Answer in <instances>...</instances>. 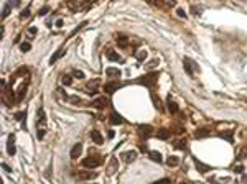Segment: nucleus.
<instances>
[{"mask_svg":"<svg viewBox=\"0 0 247 184\" xmlns=\"http://www.w3.org/2000/svg\"><path fill=\"white\" fill-rule=\"evenodd\" d=\"M180 184H185V182H180Z\"/></svg>","mask_w":247,"mask_h":184,"instance_id":"54","label":"nucleus"},{"mask_svg":"<svg viewBox=\"0 0 247 184\" xmlns=\"http://www.w3.org/2000/svg\"><path fill=\"white\" fill-rule=\"evenodd\" d=\"M120 158H122V161L125 163H132V161H135V158H137V151H124V153H120Z\"/></svg>","mask_w":247,"mask_h":184,"instance_id":"7","label":"nucleus"},{"mask_svg":"<svg viewBox=\"0 0 247 184\" xmlns=\"http://www.w3.org/2000/svg\"><path fill=\"white\" fill-rule=\"evenodd\" d=\"M44 135H46V128H44V127H38V130H36V138H38V140H43Z\"/></svg>","mask_w":247,"mask_h":184,"instance_id":"30","label":"nucleus"},{"mask_svg":"<svg viewBox=\"0 0 247 184\" xmlns=\"http://www.w3.org/2000/svg\"><path fill=\"white\" fill-rule=\"evenodd\" d=\"M30 50H31V44L28 43V41H25V43L20 44V51H22V53H28Z\"/></svg>","mask_w":247,"mask_h":184,"instance_id":"34","label":"nucleus"},{"mask_svg":"<svg viewBox=\"0 0 247 184\" xmlns=\"http://www.w3.org/2000/svg\"><path fill=\"white\" fill-rule=\"evenodd\" d=\"M157 63H158V61L155 59V61H152V63H148V64H147V66H145V68H147V69H152V68H155V64H157Z\"/></svg>","mask_w":247,"mask_h":184,"instance_id":"49","label":"nucleus"},{"mask_svg":"<svg viewBox=\"0 0 247 184\" xmlns=\"http://www.w3.org/2000/svg\"><path fill=\"white\" fill-rule=\"evenodd\" d=\"M10 10H12V3L7 2L5 5H3V13H2V18H7L10 15Z\"/></svg>","mask_w":247,"mask_h":184,"instance_id":"29","label":"nucleus"},{"mask_svg":"<svg viewBox=\"0 0 247 184\" xmlns=\"http://www.w3.org/2000/svg\"><path fill=\"white\" fill-rule=\"evenodd\" d=\"M175 146L178 150H186V148H188V143H186V140H181V141H178Z\"/></svg>","mask_w":247,"mask_h":184,"instance_id":"36","label":"nucleus"},{"mask_svg":"<svg viewBox=\"0 0 247 184\" xmlns=\"http://www.w3.org/2000/svg\"><path fill=\"white\" fill-rule=\"evenodd\" d=\"M31 15V12H30V7H26V9H23L22 10V13H20V17L22 18H28Z\"/></svg>","mask_w":247,"mask_h":184,"instance_id":"37","label":"nucleus"},{"mask_svg":"<svg viewBox=\"0 0 247 184\" xmlns=\"http://www.w3.org/2000/svg\"><path fill=\"white\" fill-rule=\"evenodd\" d=\"M117 44H119L120 48H127L129 46V38H127V36H124V35L117 36Z\"/></svg>","mask_w":247,"mask_h":184,"instance_id":"24","label":"nucleus"},{"mask_svg":"<svg viewBox=\"0 0 247 184\" xmlns=\"http://www.w3.org/2000/svg\"><path fill=\"white\" fill-rule=\"evenodd\" d=\"M245 156H247V146H244V148L241 150V153H239V158H241V159L245 158Z\"/></svg>","mask_w":247,"mask_h":184,"instance_id":"45","label":"nucleus"},{"mask_svg":"<svg viewBox=\"0 0 247 184\" xmlns=\"http://www.w3.org/2000/svg\"><path fill=\"white\" fill-rule=\"evenodd\" d=\"M152 132H153V127L152 125H140L139 127V133L142 135V137H150L152 135Z\"/></svg>","mask_w":247,"mask_h":184,"instance_id":"10","label":"nucleus"},{"mask_svg":"<svg viewBox=\"0 0 247 184\" xmlns=\"http://www.w3.org/2000/svg\"><path fill=\"white\" fill-rule=\"evenodd\" d=\"M194 165H196V169L199 171V173H208V171H211V166H208V165H204V163H201V161H194Z\"/></svg>","mask_w":247,"mask_h":184,"instance_id":"17","label":"nucleus"},{"mask_svg":"<svg viewBox=\"0 0 247 184\" xmlns=\"http://www.w3.org/2000/svg\"><path fill=\"white\" fill-rule=\"evenodd\" d=\"M176 15H178L180 18H186V13H185L183 9H178V10H176Z\"/></svg>","mask_w":247,"mask_h":184,"instance_id":"44","label":"nucleus"},{"mask_svg":"<svg viewBox=\"0 0 247 184\" xmlns=\"http://www.w3.org/2000/svg\"><path fill=\"white\" fill-rule=\"evenodd\" d=\"M109 104H111V102H109L107 97H97V99H94V100L91 102L92 107H94V109H99V110L104 109V107H107Z\"/></svg>","mask_w":247,"mask_h":184,"instance_id":"5","label":"nucleus"},{"mask_svg":"<svg viewBox=\"0 0 247 184\" xmlns=\"http://www.w3.org/2000/svg\"><path fill=\"white\" fill-rule=\"evenodd\" d=\"M81 151H83V143H76L74 146L71 148V158L72 159H78L79 156H81Z\"/></svg>","mask_w":247,"mask_h":184,"instance_id":"9","label":"nucleus"},{"mask_svg":"<svg viewBox=\"0 0 247 184\" xmlns=\"http://www.w3.org/2000/svg\"><path fill=\"white\" fill-rule=\"evenodd\" d=\"M26 87H28V82H25L20 87V91H18V97H17V100H22L23 97H25V91H26Z\"/></svg>","mask_w":247,"mask_h":184,"instance_id":"31","label":"nucleus"},{"mask_svg":"<svg viewBox=\"0 0 247 184\" xmlns=\"http://www.w3.org/2000/svg\"><path fill=\"white\" fill-rule=\"evenodd\" d=\"M97 176L96 171H79L78 173V178L83 179V181H89V179H94Z\"/></svg>","mask_w":247,"mask_h":184,"instance_id":"8","label":"nucleus"},{"mask_svg":"<svg viewBox=\"0 0 247 184\" xmlns=\"http://www.w3.org/2000/svg\"><path fill=\"white\" fill-rule=\"evenodd\" d=\"M2 168H3V169H5V171H7V173H10V171H12V169H10V166H9V165H5V163H3V165H2Z\"/></svg>","mask_w":247,"mask_h":184,"instance_id":"53","label":"nucleus"},{"mask_svg":"<svg viewBox=\"0 0 247 184\" xmlns=\"http://www.w3.org/2000/svg\"><path fill=\"white\" fill-rule=\"evenodd\" d=\"M106 74H107V77H120V69L119 68H107L106 69Z\"/></svg>","mask_w":247,"mask_h":184,"instance_id":"16","label":"nucleus"},{"mask_svg":"<svg viewBox=\"0 0 247 184\" xmlns=\"http://www.w3.org/2000/svg\"><path fill=\"white\" fill-rule=\"evenodd\" d=\"M135 58H137V61H145L147 59V50H140V51H137L135 53Z\"/></svg>","mask_w":247,"mask_h":184,"instance_id":"28","label":"nucleus"},{"mask_svg":"<svg viewBox=\"0 0 247 184\" xmlns=\"http://www.w3.org/2000/svg\"><path fill=\"white\" fill-rule=\"evenodd\" d=\"M219 137L226 138L228 141H231V143H232V132H228V133H219Z\"/></svg>","mask_w":247,"mask_h":184,"instance_id":"39","label":"nucleus"},{"mask_svg":"<svg viewBox=\"0 0 247 184\" xmlns=\"http://www.w3.org/2000/svg\"><path fill=\"white\" fill-rule=\"evenodd\" d=\"M36 31H38V30H36L35 26H30V28H28V33H30L31 36H35V35H36Z\"/></svg>","mask_w":247,"mask_h":184,"instance_id":"47","label":"nucleus"},{"mask_svg":"<svg viewBox=\"0 0 247 184\" xmlns=\"http://www.w3.org/2000/svg\"><path fill=\"white\" fill-rule=\"evenodd\" d=\"M115 171H117V158H112L107 166V174H114Z\"/></svg>","mask_w":247,"mask_h":184,"instance_id":"21","label":"nucleus"},{"mask_svg":"<svg viewBox=\"0 0 247 184\" xmlns=\"http://www.w3.org/2000/svg\"><path fill=\"white\" fill-rule=\"evenodd\" d=\"M63 50H64V44H63V46H59V50L50 58V64H55V61H58L59 58H61V56H63Z\"/></svg>","mask_w":247,"mask_h":184,"instance_id":"22","label":"nucleus"},{"mask_svg":"<svg viewBox=\"0 0 247 184\" xmlns=\"http://www.w3.org/2000/svg\"><path fill=\"white\" fill-rule=\"evenodd\" d=\"M97 85H99V79H94V81H89V82H87V89H89V91H91V92H89V94H91V95H92V94L96 92Z\"/></svg>","mask_w":247,"mask_h":184,"instance_id":"25","label":"nucleus"},{"mask_svg":"<svg viewBox=\"0 0 247 184\" xmlns=\"http://www.w3.org/2000/svg\"><path fill=\"white\" fill-rule=\"evenodd\" d=\"M148 156H150V159H152V161H155V163H161V161H163V156H161L160 151L152 150V151H148Z\"/></svg>","mask_w":247,"mask_h":184,"instance_id":"13","label":"nucleus"},{"mask_svg":"<svg viewBox=\"0 0 247 184\" xmlns=\"http://www.w3.org/2000/svg\"><path fill=\"white\" fill-rule=\"evenodd\" d=\"M15 153H17V148H15V135L10 133L9 140H7V154L9 156H15Z\"/></svg>","mask_w":247,"mask_h":184,"instance_id":"4","label":"nucleus"},{"mask_svg":"<svg viewBox=\"0 0 247 184\" xmlns=\"http://www.w3.org/2000/svg\"><path fill=\"white\" fill-rule=\"evenodd\" d=\"M245 100H247V99H245Z\"/></svg>","mask_w":247,"mask_h":184,"instance_id":"55","label":"nucleus"},{"mask_svg":"<svg viewBox=\"0 0 247 184\" xmlns=\"http://www.w3.org/2000/svg\"><path fill=\"white\" fill-rule=\"evenodd\" d=\"M104 163V159H102V156L101 154H89L87 158H84L83 159V166L84 168H97V166H101Z\"/></svg>","mask_w":247,"mask_h":184,"instance_id":"1","label":"nucleus"},{"mask_svg":"<svg viewBox=\"0 0 247 184\" xmlns=\"http://www.w3.org/2000/svg\"><path fill=\"white\" fill-rule=\"evenodd\" d=\"M66 100H68V102H71V104H81V102H83V100L79 99V97H76V95H71V97H68Z\"/></svg>","mask_w":247,"mask_h":184,"instance_id":"38","label":"nucleus"},{"mask_svg":"<svg viewBox=\"0 0 247 184\" xmlns=\"http://www.w3.org/2000/svg\"><path fill=\"white\" fill-rule=\"evenodd\" d=\"M167 105H168V110H170V113H178V105L173 102V99H171V95H168L167 97Z\"/></svg>","mask_w":247,"mask_h":184,"instance_id":"12","label":"nucleus"},{"mask_svg":"<svg viewBox=\"0 0 247 184\" xmlns=\"http://www.w3.org/2000/svg\"><path fill=\"white\" fill-rule=\"evenodd\" d=\"M86 25H87V20H84V22H81V23H79V25H78V26H76V28H74V30H72V31H71V35H69V36H68V38H72V36H74L76 33H78V31H81V30H83V28H84V26H86Z\"/></svg>","mask_w":247,"mask_h":184,"instance_id":"27","label":"nucleus"},{"mask_svg":"<svg viewBox=\"0 0 247 184\" xmlns=\"http://www.w3.org/2000/svg\"><path fill=\"white\" fill-rule=\"evenodd\" d=\"M170 135H171V132H170V130H167V128H160L158 132H157V137H158L160 140H168Z\"/></svg>","mask_w":247,"mask_h":184,"instance_id":"18","label":"nucleus"},{"mask_svg":"<svg viewBox=\"0 0 247 184\" xmlns=\"http://www.w3.org/2000/svg\"><path fill=\"white\" fill-rule=\"evenodd\" d=\"M106 56H107L109 61H114V63H119V61H120V54H117V53L112 51V50H109L106 53Z\"/></svg>","mask_w":247,"mask_h":184,"instance_id":"19","label":"nucleus"},{"mask_svg":"<svg viewBox=\"0 0 247 184\" xmlns=\"http://www.w3.org/2000/svg\"><path fill=\"white\" fill-rule=\"evenodd\" d=\"M48 12H50V7H48V5H44V7H43V9H40V12H38V15H40V17H43V15H46V13H48Z\"/></svg>","mask_w":247,"mask_h":184,"instance_id":"40","label":"nucleus"},{"mask_svg":"<svg viewBox=\"0 0 247 184\" xmlns=\"http://www.w3.org/2000/svg\"><path fill=\"white\" fill-rule=\"evenodd\" d=\"M107 137H109V138H114V137H115V132H114V130H109Z\"/></svg>","mask_w":247,"mask_h":184,"instance_id":"52","label":"nucleus"},{"mask_svg":"<svg viewBox=\"0 0 247 184\" xmlns=\"http://www.w3.org/2000/svg\"><path fill=\"white\" fill-rule=\"evenodd\" d=\"M209 137V130L208 128H198L194 132V138H206Z\"/></svg>","mask_w":247,"mask_h":184,"instance_id":"20","label":"nucleus"},{"mask_svg":"<svg viewBox=\"0 0 247 184\" xmlns=\"http://www.w3.org/2000/svg\"><path fill=\"white\" fill-rule=\"evenodd\" d=\"M183 64H185V71H186V74H188V76H194V71L198 69L196 63H194L193 59H189V58H185V59H183Z\"/></svg>","mask_w":247,"mask_h":184,"instance_id":"3","label":"nucleus"},{"mask_svg":"<svg viewBox=\"0 0 247 184\" xmlns=\"http://www.w3.org/2000/svg\"><path fill=\"white\" fill-rule=\"evenodd\" d=\"M150 97H152V102H153V105H155V109L161 112V110H163V105H161V100L158 99V95H157L155 92H152V94H150Z\"/></svg>","mask_w":247,"mask_h":184,"instance_id":"15","label":"nucleus"},{"mask_svg":"<svg viewBox=\"0 0 247 184\" xmlns=\"http://www.w3.org/2000/svg\"><path fill=\"white\" fill-rule=\"evenodd\" d=\"M201 12H203V9H201V7H196V5H193V7H191V13H194V15H199Z\"/></svg>","mask_w":247,"mask_h":184,"instance_id":"41","label":"nucleus"},{"mask_svg":"<svg viewBox=\"0 0 247 184\" xmlns=\"http://www.w3.org/2000/svg\"><path fill=\"white\" fill-rule=\"evenodd\" d=\"M64 25V22H63V18H59V20H56V28H63Z\"/></svg>","mask_w":247,"mask_h":184,"instance_id":"48","label":"nucleus"},{"mask_svg":"<svg viewBox=\"0 0 247 184\" xmlns=\"http://www.w3.org/2000/svg\"><path fill=\"white\" fill-rule=\"evenodd\" d=\"M61 82H63V85H71L72 84V77L69 74H64L61 77Z\"/></svg>","mask_w":247,"mask_h":184,"instance_id":"33","label":"nucleus"},{"mask_svg":"<svg viewBox=\"0 0 247 184\" xmlns=\"http://www.w3.org/2000/svg\"><path fill=\"white\" fill-rule=\"evenodd\" d=\"M232 169H234V173H237V174H242V171H244V166H242V165H237V166H234Z\"/></svg>","mask_w":247,"mask_h":184,"instance_id":"42","label":"nucleus"},{"mask_svg":"<svg viewBox=\"0 0 247 184\" xmlns=\"http://www.w3.org/2000/svg\"><path fill=\"white\" fill-rule=\"evenodd\" d=\"M147 2L155 3V5H158V7H163V2H161V0H147Z\"/></svg>","mask_w":247,"mask_h":184,"instance_id":"46","label":"nucleus"},{"mask_svg":"<svg viewBox=\"0 0 247 184\" xmlns=\"http://www.w3.org/2000/svg\"><path fill=\"white\" fill-rule=\"evenodd\" d=\"M157 77H158V72H150V74H147V76L137 77V79H135V82H139V84H143V85H148V87H152V85L157 82Z\"/></svg>","mask_w":247,"mask_h":184,"instance_id":"2","label":"nucleus"},{"mask_svg":"<svg viewBox=\"0 0 247 184\" xmlns=\"http://www.w3.org/2000/svg\"><path fill=\"white\" fill-rule=\"evenodd\" d=\"M153 184H170V179H168V178H163V179H158V181H155Z\"/></svg>","mask_w":247,"mask_h":184,"instance_id":"43","label":"nucleus"},{"mask_svg":"<svg viewBox=\"0 0 247 184\" xmlns=\"http://www.w3.org/2000/svg\"><path fill=\"white\" fill-rule=\"evenodd\" d=\"M25 115H26V113H25V112H18V113H15V120H18V122H22V125H23V128H25Z\"/></svg>","mask_w":247,"mask_h":184,"instance_id":"32","label":"nucleus"},{"mask_svg":"<svg viewBox=\"0 0 247 184\" xmlns=\"http://www.w3.org/2000/svg\"><path fill=\"white\" fill-rule=\"evenodd\" d=\"M122 82H117V81H112V82H107L106 85H104V92H107V94H114L117 89H120L122 87Z\"/></svg>","mask_w":247,"mask_h":184,"instance_id":"6","label":"nucleus"},{"mask_svg":"<svg viewBox=\"0 0 247 184\" xmlns=\"http://www.w3.org/2000/svg\"><path fill=\"white\" fill-rule=\"evenodd\" d=\"M111 123H112V125H120V123H124L122 115H119L117 112H112V113H111Z\"/></svg>","mask_w":247,"mask_h":184,"instance_id":"14","label":"nucleus"},{"mask_svg":"<svg viewBox=\"0 0 247 184\" xmlns=\"http://www.w3.org/2000/svg\"><path fill=\"white\" fill-rule=\"evenodd\" d=\"M241 182H242V184H247V176H245V174L241 176Z\"/></svg>","mask_w":247,"mask_h":184,"instance_id":"51","label":"nucleus"},{"mask_svg":"<svg viewBox=\"0 0 247 184\" xmlns=\"http://www.w3.org/2000/svg\"><path fill=\"white\" fill-rule=\"evenodd\" d=\"M139 148H140V151H147V145H145V143H140Z\"/></svg>","mask_w":247,"mask_h":184,"instance_id":"50","label":"nucleus"},{"mask_svg":"<svg viewBox=\"0 0 247 184\" xmlns=\"http://www.w3.org/2000/svg\"><path fill=\"white\" fill-rule=\"evenodd\" d=\"M44 127L46 125V115H44V110L43 109H38V127Z\"/></svg>","mask_w":247,"mask_h":184,"instance_id":"23","label":"nucleus"},{"mask_svg":"<svg viewBox=\"0 0 247 184\" xmlns=\"http://www.w3.org/2000/svg\"><path fill=\"white\" fill-rule=\"evenodd\" d=\"M91 138H92V141H94L96 145H102V143H104L102 135H101V132H97V130H92V132H91Z\"/></svg>","mask_w":247,"mask_h":184,"instance_id":"11","label":"nucleus"},{"mask_svg":"<svg viewBox=\"0 0 247 184\" xmlns=\"http://www.w3.org/2000/svg\"><path fill=\"white\" fill-rule=\"evenodd\" d=\"M167 165H168L170 168H176L178 165H180V158H178V156H170V158L167 159Z\"/></svg>","mask_w":247,"mask_h":184,"instance_id":"26","label":"nucleus"},{"mask_svg":"<svg viewBox=\"0 0 247 184\" xmlns=\"http://www.w3.org/2000/svg\"><path fill=\"white\" fill-rule=\"evenodd\" d=\"M72 76H74L76 79H84V72L81 71V69H72Z\"/></svg>","mask_w":247,"mask_h":184,"instance_id":"35","label":"nucleus"}]
</instances>
